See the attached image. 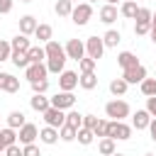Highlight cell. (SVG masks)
Wrapping results in <instances>:
<instances>
[{
	"instance_id": "27",
	"label": "cell",
	"mask_w": 156,
	"mask_h": 156,
	"mask_svg": "<svg viewBox=\"0 0 156 156\" xmlns=\"http://www.w3.org/2000/svg\"><path fill=\"white\" fill-rule=\"evenodd\" d=\"M27 58H29V63H44L46 54H44V49H41V46H29Z\"/></svg>"
},
{
	"instance_id": "45",
	"label": "cell",
	"mask_w": 156,
	"mask_h": 156,
	"mask_svg": "<svg viewBox=\"0 0 156 156\" xmlns=\"http://www.w3.org/2000/svg\"><path fill=\"white\" fill-rule=\"evenodd\" d=\"M2 154H5V156H22V149H20L17 144H12V146H7Z\"/></svg>"
},
{
	"instance_id": "39",
	"label": "cell",
	"mask_w": 156,
	"mask_h": 156,
	"mask_svg": "<svg viewBox=\"0 0 156 156\" xmlns=\"http://www.w3.org/2000/svg\"><path fill=\"white\" fill-rule=\"evenodd\" d=\"M107 127H110V122H107V119H98V124H95V129H93V134L102 139V136H107Z\"/></svg>"
},
{
	"instance_id": "36",
	"label": "cell",
	"mask_w": 156,
	"mask_h": 156,
	"mask_svg": "<svg viewBox=\"0 0 156 156\" xmlns=\"http://www.w3.org/2000/svg\"><path fill=\"white\" fill-rule=\"evenodd\" d=\"M76 132H78V129H73V127L63 124V127L58 129V139H61V141H73V139H76Z\"/></svg>"
},
{
	"instance_id": "30",
	"label": "cell",
	"mask_w": 156,
	"mask_h": 156,
	"mask_svg": "<svg viewBox=\"0 0 156 156\" xmlns=\"http://www.w3.org/2000/svg\"><path fill=\"white\" fill-rule=\"evenodd\" d=\"M119 41H122V34H119L117 29H107L105 37H102V44H105V46H117Z\"/></svg>"
},
{
	"instance_id": "7",
	"label": "cell",
	"mask_w": 156,
	"mask_h": 156,
	"mask_svg": "<svg viewBox=\"0 0 156 156\" xmlns=\"http://www.w3.org/2000/svg\"><path fill=\"white\" fill-rule=\"evenodd\" d=\"M44 115V122H46V127H54V129H61L63 124H66V112L63 110H56V107H49L46 112H41Z\"/></svg>"
},
{
	"instance_id": "55",
	"label": "cell",
	"mask_w": 156,
	"mask_h": 156,
	"mask_svg": "<svg viewBox=\"0 0 156 156\" xmlns=\"http://www.w3.org/2000/svg\"><path fill=\"white\" fill-rule=\"evenodd\" d=\"M20 2H32V0H20Z\"/></svg>"
},
{
	"instance_id": "14",
	"label": "cell",
	"mask_w": 156,
	"mask_h": 156,
	"mask_svg": "<svg viewBox=\"0 0 156 156\" xmlns=\"http://www.w3.org/2000/svg\"><path fill=\"white\" fill-rule=\"evenodd\" d=\"M37 17H32V15H24V17H20V34H24V37H29V34H34V29H37Z\"/></svg>"
},
{
	"instance_id": "31",
	"label": "cell",
	"mask_w": 156,
	"mask_h": 156,
	"mask_svg": "<svg viewBox=\"0 0 156 156\" xmlns=\"http://www.w3.org/2000/svg\"><path fill=\"white\" fill-rule=\"evenodd\" d=\"M139 85H141V93L146 98H156V78H144Z\"/></svg>"
},
{
	"instance_id": "19",
	"label": "cell",
	"mask_w": 156,
	"mask_h": 156,
	"mask_svg": "<svg viewBox=\"0 0 156 156\" xmlns=\"http://www.w3.org/2000/svg\"><path fill=\"white\" fill-rule=\"evenodd\" d=\"M78 85L83 90H93V88H98V76L95 73H83V76H78Z\"/></svg>"
},
{
	"instance_id": "17",
	"label": "cell",
	"mask_w": 156,
	"mask_h": 156,
	"mask_svg": "<svg viewBox=\"0 0 156 156\" xmlns=\"http://www.w3.org/2000/svg\"><path fill=\"white\" fill-rule=\"evenodd\" d=\"M117 63L127 71V68H134V66H139V58H136V54H132V51H122L119 56H117Z\"/></svg>"
},
{
	"instance_id": "18",
	"label": "cell",
	"mask_w": 156,
	"mask_h": 156,
	"mask_svg": "<svg viewBox=\"0 0 156 156\" xmlns=\"http://www.w3.org/2000/svg\"><path fill=\"white\" fill-rule=\"evenodd\" d=\"M39 141L41 144H56L58 141V129H54V127H44V129H39Z\"/></svg>"
},
{
	"instance_id": "29",
	"label": "cell",
	"mask_w": 156,
	"mask_h": 156,
	"mask_svg": "<svg viewBox=\"0 0 156 156\" xmlns=\"http://www.w3.org/2000/svg\"><path fill=\"white\" fill-rule=\"evenodd\" d=\"M66 124L73 127V129H80V127H83V115L76 112V110H68V112H66Z\"/></svg>"
},
{
	"instance_id": "35",
	"label": "cell",
	"mask_w": 156,
	"mask_h": 156,
	"mask_svg": "<svg viewBox=\"0 0 156 156\" xmlns=\"http://www.w3.org/2000/svg\"><path fill=\"white\" fill-rule=\"evenodd\" d=\"M76 139L83 144V146H88V144H93V139H95V134L90 132V129H85V127H80L78 132H76Z\"/></svg>"
},
{
	"instance_id": "43",
	"label": "cell",
	"mask_w": 156,
	"mask_h": 156,
	"mask_svg": "<svg viewBox=\"0 0 156 156\" xmlns=\"http://www.w3.org/2000/svg\"><path fill=\"white\" fill-rule=\"evenodd\" d=\"M22 156H41V154H39L37 144H27V146H22Z\"/></svg>"
},
{
	"instance_id": "4",
	"label": "cell",
	"mask_w": 156,
	"mask_h": 156,
	"mask_svg": "<svg viewBox=\"0 0 156 156\" xmlns=\"http://www.w3.org/2000/svg\"><path fill=\"white\" fill-rule=\"evenodd\" d=\"M102 51H105V44H102V37H88L85 39V56L98 61L102 58Z\"/></svg>"
},
{
	"instance_id": "23",
	"label": "cell",
	"mask_w": 156,
	"mask_h": 156,
	"mask_svg": "<svg viewBox=\"0 0 156 156\" xmlns=\"http://www.w3.org/2000/svg\"><path fill=\"white\" fill-rule=\"evenodd\" d=\"M29 105H32V110H37V112H46V110L51 107L49 98H44V95H34V98L29 100Z\"/></svg>"
},
{
	"instance_id": "52",
	"label": "cell",
	"mask_w": 156,
	"mask_h": 156,
	"mask_svg": "<svg viewBox=\"0 0 156 156\" xmlns=\"http://www.w3.org/2000/svg\"><path fill=\"white\" fill-rule=\"evenodd\" d=\"M112 156H124V154H119V151H115V154H112Z\"/></svg>"
},
{
	"instance_id": "32",
	"label": "cell",
	"mask_w": 156,
	"mask_h": 156,
	"mask_svg": "<svg viewBox=\"0 0 156 156\" xmlns=\"http://www.w3.org/2000/svg\"><path fill=\"white\" fill-rule=\"evenodd\" d=\"M10 61H12L17 68H27V66H29V58H27L24 51H12V54H10Z\"/></svg>"
},
{
	"instance_id": "38",
	"label": "cell",
	"mask_w": 156,
	"mask_h": 156,
	"mask_svg": "<svg viewBox=\"0 0 156 156\" xmlns=\"http://www.w3.org/2000/svg\"><path fill=\"white\" fill-rule=\"evenodd\" d=\"M29 85H32L34 95H44V93L49 90V78H44V80H34V83H29Z\"/></svg>"
},
{
	"instance_id": "6",
	"label": "cell",
	"mask_w": 156,
	"mask_h": 156,
	"mask_svg": "<svg viewBox=\"0 0 156 156\" xmlns=\"http://www.w3.org/2000/svg\"><path fill=\"white\" fill-rule=\"evenodd\" d=\"M49 102H51V107H56V110H71V107L76 105V95L58 90L54 98H49Z\"/></svg>"
},
{
	"instance_id": "22",
	"label": "cell",
	"mask_w": 156,
	"mask_h": 156,
	"mask_svg": "<svg viewBox=\"0 0 156 156\" xmlns=\"http://www.w3.org/2000/svg\"><path fill=\"white\" fill-rule=\"evenodd\" d=\"M10 46H12V51H24V54H27L32 44H29V39H27L24 34H17V37L10 41Z\"/></svg>"
},
{
	"instance_id": "33",
	"label": "cell",
	"mask_w": 156,
	"mask_h": 156,
	"mask_svg": "<svg viewBox=\"0 0 156 156\" xmlns=\"http://www.w3.org/2000/svg\"><path fill=\"white\" fill-rule=\"evenodd\" d=\"M127 88H129V85H127L124 78H115V80L110 83V93H112V95H124Z\"/></svg>"
},
{
	"instance_id": "16",
	"label": "cell",
	"mask_w": 156,
	"mask_h": 156,
	"mask_svg": "<svg viewBox=\"0 0 156 156\" xmlns=\"http://www.w3.org/2000/svg\"><path fill=\"white\" fill-rule=\"evenodd\" d=\"M117 12H119V10H117V5H107V2H105V5L100 7V22L112 24V22L117 20Z\"/></svg>"
},
{
	"instance_id": "44",
	"label": "cell",
	"mask_w": 156,
	"mask_h": 156,
	"mask_svg": "<svg viewBox=\"0 0 156 156\" xmlns=\"http://www.w3.org/2000/svg\"><path fill=\"white\" fill-rule=\"evenodd\" d=\"M149 29H151V24H146V22H136V24H134V34H136V37L149 34Z\"/></svg>"
},
{
	"instance_id": "3",
	"label": "cell",
	"mask_w": 156,
	"mask_h": 156,
	"mask_svg": "<svg viewBox=\"0 0 156 156\" xmlns=\"http://www.w3.org/2000/svg\"><path fill=\"white\" fill-rule=\"evenodd\" d=\"M90 17H93V5H90V2H78V5L73 7V12H71V20H73L78 27L88 24Z\"/></svg>"
},
{
	"instance_id": "21",
	"label": "cell",
	"mask_w": 156,
	"mask_h": 156,
	"mask_svg": "<svg viewBox=\"0 0 156 156\" xmlns=\"http://www.w3.org/2000/svg\"><path fill=\"white\" fill-rule=\"evenodd\" d=\"M136 12H139V5H136L134 0H127V2H122V7H119V15H124L127 20H134Z\"/></svg>"
},
{
	"instance_id": "15",
	"label": "cell",
	"mask_w": 156,
	"mask_h": 156,
	"mask_svg": "<svg viewBox=\"0 0 156 156\" xmlns=\"http://www.w3.org/2000/svg\"><path fill=\"white\" fill-rule=\"evenodd\" d=\"M44 54H46V58H66V51H63V46L58 44V41H46V46H44Z\"/></svg>"
},
{
	"instance_id": "2",
	"label": "cell",
	"mask_w": 156,
	"mask_h": 156,
	"mask_svg": "<svg viewBox=\"0 0 156 156\" xmlns=\"http://www.w3.org/2000/svg\"><path fill=\"white\" fill-rule=\"evenodd\" d=\"M107 136L115 139V141H127L132 136V127L124 124V122H117V119H110V127H107Z\"/></svg>"
},
{
	"instance_id": "57",
	"label": "cell",
	"mask_w": 156,
	"mask_h": 156,
	"mask_svg": "<svg viewBox=\"0 0 156 156\" xmlns=\"http://www.w3.org/2000/svg\"><path fill=\"white\" fill-rule=\"evenodd\" d=\"M71 2H78V0H71Z\"/></svg>"
},
{
	"instance_id": "28",
	"label": "cell",
	"mask_w": 156,
	"mask_h": 156,
	"mask_svg": "<svg viewBox=\"0 0 156 156\" xmlns=\"http://www.w3.org/2000/svg\"><path fill=\"white\" fill-rule=\"evenodd\" d=\"M22 124H24V112L15 110V112L7 115V127H10V129H20Z\"/></svg>"
},
{
	"instance_id": "50",
	"label": "cell",
	"mask_w": 156,
	"mask_h": 156,
	"mask_svg": "<svg viewBox=\"0 0 156 156\" xmlns=\"http://www.w3.org/2000/svg\"><path fill=\"white\" fill-rule=\"evenodd\" d=\"M151 27H156V12L151 15Z\"/></svg>"
},
{
	"instance_id": "5",
	"label": "cell",
	"mask_w": 156,
	"mask_h": 156,
	"mask_svg": "<svg viewBox=\"0 0 156 156\" xmlns=\"http://www.w3.org/2000/svg\"><path fill=\"white\" fill-rule=\"evenodd\" d=\"M63 51H66V58L80 61V58L85 56V41H80V39H68L66 46H63Z\"/></svg>"
},
{
	"instance_id": "34",
	"label": "cell",
	"mask_w": 156,
	"mask_h": 156,
	"mask_svg": "<svg viewBox=\"0 0 156 156\" xmlns=\"http://www.w3.org/2000/svg\"><path fill=\"white\" fill-rule=\"evenodd\" d=\"M66 66V58H46V71L49 73H61Z\"/></svg>"
},
{
	"instance_id": "40",
	"label": "cell",
	"mask_w": 156,
	"mask_h": 156,
	"mask_svg": "<svg viewBox=\"0 0 156 156\" xmlns=\"http://www.w3.org/2000/svg\"><path fill=\"white\" fill-rule=\"evenodd\" d=\"M10 54H12V46H10V41L0 39V63H2V61H10Z\"/></svg>"
},
{
	"instance_id": "42",
	"label": "cell",
	"mask_w": 156,
	"mask_h": 156,
	"mask_svg": "<svg viewBox=\"0 0 156 156\" xmlns=\"http://www.w3.org/2000/svg\"><path fill=\"white\" fill-rule=\"evenodd\" d=\"M95 124H98V117H95V115H83V127H85V129L93 132Z\"/></svg>"
},
{
	"instance_id": "10",
	"label": "cell",
	"mask_w": 156,
	"mask_h": 156,
	"mask_svg": "<svg viewBox=\"0 0 156 156\" xmlns=\"http://www.w3.org/2000/svg\"><path fill=\"white\" fill-rule=\"evenodd\" d=\"M76 85H78V73H73V71H61V76H58V90L71 93Z\"/></svg>"
},
{
	"instance_id": "26",
	"label": "cell",
	"mask_w": 156,
	"mask_h": 156,
	"mask_svg": "<svg viewBox=\"0 0 156 156\" xmlns=\"http://www.w3.org/2000/svg\"><path fill=\"white\" fill-rule=\"evenodd\" d=\"M51 34H54L51 24H37V29H34V37L39 41H51Z\"/></svg>"
},
{
	"instance_id": "1",
	"label": "cell",
	"mask_w": 156,
	"mask_h": 156,
	"mask_svg": "<svg viewBox=\"0 0 156 156\" xmlns=\"http://www.w3.org/2000/svg\"><path fill=\"white\" fill-rule=\"evenodd\" d=\"M105 115L117 119V122H124V117H129V105L124 100H110L105 105Z\"/></svg>"
},
{
	"instance_id": "13",
	"label": "cell",
	"mask_w": 156,
	"mask_h": 156,
	"mask_svg": "<svg viewBox=\"0 0 156 156\" xmlns=\"http://www.w3.org/2000/svg\"><path fill=\"white\" fill-rule=\"evenodd\" d=\"M149 122H151V115L146 110H136L132 117V129H149Z\"/></svg>"
},
{
	"instance_id": "12",
	"label": "cell",
	"mask_w": 156,
	"mask_h": 156,
	"mask_svg": "<svg viewBox=\"0 0 156 156\" xmlns=\"http://www.w3.org/2000/svg\"><path fill=\"white\" fill-rule=\"evenodd\" d=\"M0 90H5V93H17V90H20V78H15L12 73H0Z\"/></svg>"
},
{
	"instance_id": "49",
	"label": "cell",
	"mask_w": 156,
	"mask_h": 156,
	"mask_svg": "<svg viewBox=\"0 0 156 156\" xmlns=\"http://www.w3.org/2000/svg\"><path fill=\"white\" fill-rule=\"evenodd\" d=\"M149 37H151V41L156 44V27H151V29H149Z\"/></svg>"
},
{
	"instance_id": "20",
	"label": "cell",
	"mask_w": 156,
	"mask_h": 156,
	"mask_svg": "<svg viewBox=\"0 0 156 156\" xmlns=\"http://www.w3.org/2000/svg\"><path fill=\"white\" fill-rule=\"evenodd\" d=\"M0 144L7 149V146H12V144H17V132L15 129H10V127H5V129H0Z\"/></svg>"
},
{
	"instance_id": "53",
	"label": "cell",
	"mask_w": 156,
	"mask_h": 156,
	"mask_svg": "<svg viewBox=\"0 0 156 156\" xmlns=\"http://www.w3.org/2000/svg\"><path fill=\"white\" fill-rule=\"evenodd\" d=\"M2 151H5V146H2V144H0V154H2Z\"/></svg>"
},
{
	"instance_id": "51",
	"label": "cell",
	"mask_w": 156,
	"mask_h": 156,
	"mask_svg": "<svg viewBox=\"0 0 156 156\" xmlns=\"http://www.w3.org/2000/svg\"><path fill=\"white\" fill-rule=\"evenodd\" d=\"M117 2H119V0H107V5H117Z\"/></svg>"
},
{
	"instance_id": "24",
	"label": "cell",
	"mask_w": 156,
	"mask_h": 156,
	"mask_svg": "<svg viewBox=\"0 0 156 156\" xmlns=\"http://www.w3.org/2000/svg\"><path fill=\"white\" fill-rule=\"evenodd\" d=\"M98 151L102 154V156H112L117 149H115V139H110V136H102L100 139V144H98Z\"/></svg>"
},
{
	"instance_id": "25",
	"label": "cell",
	"mask_w": 156,
	"mask_h": 156,
	"mask_svg": "<svg viewBox=\"0 0 156 156\" xmlns=\"http://www.w3.org/2000/svg\"><path fill=\"white\" fill-rule=\"evenodd\" d=\"M54 12H56L58 17H71V12H73V2H71V0H58V2L54 5Z\"/></svg>"
},
{
	"instance_id": "48",
	"label": "cell",
	"mask_w": 156,
	"mask_h": 156,
	"mask_svg": "<svg viewBox=\"0 0 156 156\" xmlns=\"http://www.w3.org/2000/svg\"><path fill=\"white\" fill-rule=\"evenodd\" d=\"M149 134H151V139L156 141V117H151V122H149Z\"/></svg>"
},
{
	"instance_id": "37",
	"label": "cell",
	"mask_w": 156,
	"mask_h": 156,
	"mask_svg": "<svg viewBox=\"0 0 156 156\" xmlns=\"http://www.w3.org/2000/svg\"><path fill=\"white\" fill-rule=\"evenodd\" d=\"M95 63H98V61H93V58L83 56V58L78 61V66H80V73H95Z\"/></svg>"
},
{
	"instance_id": "54",
	"label": "cell",
	"mask_w": 156,
	"mask_h": 156,
	"mask_svg": "<svg viewBox=\"0 0 156 156\" xmlns=\"http://www.w3.org/2000/svg\"><path fill=\"white\" fill-rule=\"evenodd\" d=\"M88 2H90V5H93V2H98V0H88Z\"/></svg>"
},
{
	"instance_id": "8",
	"label": "cell",
	"mask_w": 156,
	"mask_h": 156,
	"mask_svg": "<svg viewBox=\"0 0 156 156\" xmlns=\"http://www.w3.org/2000/svg\"><path fill=\"white\" fill-rule=\"evenodd\" d=\"M39 136V129H37V124H29V122H24L22 127H20V132H17V139H20V144L22 146H27V144H34V139Z\"/></svg>"
},
{
	"instance_id": "56",
	"label": "cell",
	"mask_w": 156,
	"mask_h": 156,
	"mask_svg": "<svg viewBox=\"0 0 156 156\" xmlns=\"http://www.w3.org/2000/svg\"><path fill=\"white\" fill-rule=\"evenodd\" d=\"M144 156H154V154H144Z\"/></svg>"
},
{
	"instance_id": "46",
	"label": "cell",
	"mask_w": 156,
	"mask_h": 156,
	"mask_svg": "<svg viewBox=\"0 0 156 156\" xmlns=\"http://www.w3.org/2000/svg\"><path fill=\"white\" fill-rule=\"evenodd\" d=\"M146 112L151 117H156V98H146Z\"/></svg>"
},
{
	"instance_id": "41",
	"label": "cell",
	"mask_w": 156,
	"mask_h": 156,
	"mask_svg": "<svg viewBox=\"0 0 156 156\" xmlns=\"http://www.w3.org/2000/svg\"><path fill=\"white\" fill-rule=\"evenodd\" d=\"M151 15H154V12H151L149 7H139V12H136L134 20H136V22H146V24H151Z\"/></svg>"
},
{
	"instance_id": "47",
	"label": "cell",
	"mask_w": 156,
	"mask_h": 156,
	"mask_svg": "<svg viewBox=\"0 0 156 156\" xmlns=\"http://www.w3.org/2000/svg\"><path fill=\"white\" fill-rule=\"evenodd\" d=\"M12 10V0H0V15H7Z\"/></svg>"
},
{
	"instance_id": "9",
	"label": "cell",
	"mask_w": 156,
	"mask_h": 156,
	"mask_svg": "<svg viewBox=\"0 0 156 156\" xmlns=\"http://www.w3.org/2000/svg\"><path fill=\"white\" fill-rule=\"evenodd\" d=\"M46 76H49L46 63H29V66L24 68V78H27L29 83H34V80H44Z\"/></svg>"
},
{
	"instance_id": "11",
	"label": "cell",
	"mask_w": 156,
	"mask_h": 156,
	"mask_svg": "<svg viewBox=\"0 0 156 156\" xmlns=\"http://www.w3.org/2000/svg\"><path fill=\"white\" fill-rule=\"evenodd\" d=\"M122 78L127 80V85H134V83H141L144 78H146V68L139 63V66H134V68H127L124 73H122Z\"/></svg>"
}]
</instances>
